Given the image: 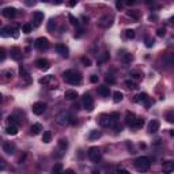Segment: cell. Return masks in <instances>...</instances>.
Segmentation results:
<instances>
[{
	"mask_svg": "<svg viewBox=\"0 0 174 174\" xmlns=\"http://www.w3.org/2000/svg\"><path fill=\"white\" fill-rule=\"evenodd\" d=\"M61 170H63V166H61L60 163H56V165H54V166H53V169H52V171H53V173H60V171H61Z\"/></svg>",
	"mask_w": 174,
	"mask_h": 174,
	"instance_id": "40",
	"label": "cell"
},
{
	"mask_svg": "<svg viewBox=\"0 0 174 174\" xmlns=\"http://www.w3.org/2000/svg\"><path fill=\"white\" fill-rule=\"evenodd\" d=\"M19 74H21V76H23V78H27V76H29V74H27L26 71L22 68V67H21V69H19Z\"/></svg>",
	"mask_w": 174,
	"mask_h": 174,
	"instance_id": "48",
	"label": "cell"
},
{
	"mask_svg": "<svg viewBox=\"0 0 174 174\" xmlns=\"http://www.w3.org/2000/svg\"><path fill=\"white\" fill-rule=\"evenodd\" d=\"M59 147H60L61 151H65L67 147H68V143H67V140H59Z\"/></svg>",
	"mask_w": 174,
	"mask_h": 174,
	"instance_id": "34",
	"label": "cell"
},
{
	"mask_svg": "<svg viewBox=\"0 0 174 174\" xmlns=\"http://www.w3.org/2000/svg\"><path fill=\"white\" fill-rule=\"evenodd\" d=\"M165 118L167 122H170V124H174V110H169V112L166 113Z\"/></svg>",
	"mask_w": 174,
	"mask_h": 174,
	"instance_id": "28",
	"label": "cell"
},
{
	"mask_svg": "<svg viewBox=\"0 0 174 174\" xmlns=\"http://www.w3.org/2000/svg\"><path fill=\"white\" fill-rule=\"evenodd\" d=\"M150 166H151V161H150V158H147V156H140L135 161V169L140 173L147 171L150 169Z\"/></svg>",
	"mask_w": 174,
	"mask_h": 174,
	"instance_id": "2",
	"label": "cell"
},
{
	"mask_svg": "<svg viewBox=\"0 0 174 174\" xmlns=\"http://www.w3.org/2000/svg\"><path fill=\"white\" fill-rule=\"evenodd\" d=\"M56 120L60 125H69V124L74 122V118H72V116H71V113L67 112V110H63V112L59 113Z\"/></svg>",
	"mask_w": 174,
	"mask_h": 174,
	"instance_id": "3",
	"label": "cell"
},
{
	"mask_svg": "<svg viewBox=\"0 0 174 174\" xmlns=\"http://www.w3.org/2000/svg\"><path fill=\"white\" fill-rule=\"evenodd\" d=\"M54 27H56V22H54V19H49V22H48V30L49 31H53L54 30Z\"/></svg>",
	"mask_w": 174,
	"mask_h": 174,
	"instance_id": "35",
	"label": "cell"
},
{
	"mask_svg": "<svg viewBox=\"0 0 174 174\" xmlns=\"http://www.w3.org/2000/svg\"><path fill=\"white\" fill-rule=\"evenodd\" d=\"M33 18H34V26L37 27V26L41 25V22L44 21V13H41V11H35L33 14Z\"/></svg>",
	"mask_w": 174,
	"mask_h": 174,
	"instance_id": "16",
	"label": "cell"
},
{
	"mask_svg": "<svg viewBox=\"0 0 174 174\" xmlns=\"http://www.w3.org/2000/svg\"><path fill=\"white\" fill-rule=\"evenodd\" d=\"M2 14H3V17L11 19V18H14L15 15H17V10H15L14 7H6V8H3Z\"/></svg>",
	"mask_w": 174,
	"mask_h": 174,
	"instance_id": "11",
	"label": "cell"
},
{
	"mask_svg": "<svg viewBox=\"0 0 174 174\" xmlns=\"http://www.w3.org/2000/svg\"><path fill=\"white\" fill-rule=\"evenodd\" d=\"M15 150H17V147H15V144H13L11 141H4V143H3V151L6 154H8V155L15 154Z\"/></svg>",
	"mask_w": 174,
	"mask_h": 174,
	"instance_id": "8",
	"label": "cell"
},
{
	"mask_svg": "<svg viewBox=\"0 0 174 174\" xmlns=\"http://www.w3.org/2000/svg\"><path fill=\"white\" fill-rule=\"evenodd\" d=\"M110 118H112V124H116L117 120L120 118V114H118V113H112V114H110Z\"/></svg>",
	"mask_w": 174,
	"mask_h": 174,
	"instance_id": "38",
	"label": "cell"
},
{
	"mask_svg": "<svg viewBox=\"0 0 174 174\" xmlns=\"http://www.w3.org/2000/svg\"><path fill=\"white\" fill-rule=\"evenodd\" d=\"M159 126H161L159 121H158V120H151V122L148 124V132L150 133H156L158 130H159Z\"/></svg>",
	"mask_w": 174,
	"mask_h": 174,
	"instance_id": "14",
	"label": "cell"
},
{
	"mask_svg": "<svg viewBox=\"0 0 174 174\" xmlns=\"http://www.w3.org/2000/svg\"><path fill=\"white\" fill-rule=\"evenodd\" d=\"M83 33H84V31H83V29H79V31H78V33H75V38H79V37H82V35H83Z\"/></svg>",
	"mask_w": 174,
	"mask_h": 174,
	"instance_id": "50",
	"label": "cell"
},
{
	"mask_svg": "<svg viewBox=\"0 0 174 174\" xmlns=\"http://www.w3.org/2000/svg\"><path fill=\"white\" fill-rule=\"evenodd\" d=\"M143 125H144L143 118H137V120H136V124H135V128H141Z\"/></svg>",
	"mask_w": 174,
	"mask_h": 174,
	"instance_id": "44",
	"label": "cell"
},
{
	"mask_svg": "<svg viewBox=\"0 0 174 174\" xmlns=\"http://www.w3.org/2000/svg\"><path fill=\"white\" fill-rule=\"evenodd\" d=\"M11 33H15V29H13V27H10V26H6L0 30L2 37H8V35H11Z\"/></svg>",
	"mask_w": 174,
	"mask_h": 174,
	"instance_id": "22",
	"label": "cell"
},
{
	"mask_svg": "<svg viewBox=\"0 0 174 174\" xmlns=\"http://www.w3.org/2000/svg\"><path fill=\"white\" fill-rule=\"evenodd\" d=\"M170 22H171L173 25H174V17H171V18H170Z\"/></svg>",
	"mask_w": 174,
	"mask_h": 174,
	"instance_id": "59",
	"label": "cell"
},
{
	"mask_svg": "<svg viewBox=\"0 0 174 174\" xmlns=\"http://www.w3.org/2000/svg\"><path fill=\"white\" fill-rule=\"evenodd\" d=\"M122 98H124V94L120 93V91H116L113 94V101L116 102V104H118V102H121L122 101Z\"/></svg>",
	"mask_w": 174,
	"mask_h": 174,
	"instance_id": "30",
	"label": "cell"
},
{
	"mask_svg": "<svg viewBox=\"0 0 174 174\" xmlns=\"http://www.w3.org/2000/svg\"><path fill=\"white\" fill-rule=\"evenodd\" d=\"M68 4H69V7L76 6V4H78V0H69V2H68Z\"/></svg>",
	"mask_w": 174,
	"mask_h": 174,
	"instance_id": "55",
	"label": "cell"
},
{
	"mask_svg": "<svg viewBox=\"0 0 174 174\" xmlns=\"http://www.w3.org/2000/svg\"><path fill=\"white\" fill-rule=\"evenodd\" d=\"M6 132L8 133V135H17V133H18V126L15 124H11L10 126H7V128H6Z\"/></svg>",
	"mask_w": 174,
	"mask_h": 174,
	"instance_id": "24",
	"label": "cell"
},
{
	"mask_svg": "<svg viewBox=\"0 0 174 174\" xmlns=\"http://www.w3.org/2000/svg\"><path fill=\"white\" fill-rule=\"evenodd\" d=\"M82 104L83 106H84V109L87 110V112H93L94 109V101H93V97L90 95V94H83L82 97Z\"/></svg>",
	"mask_w": 174,
	"mask_h": 174,
	"instance_id": "4",
	"label": "cell"
},
{
	"mask_svg": "<svg viewBox=\"0 0 174 174\" xmlns=\"http://www.w3.org/2000/svg\"><path fill=\"white\" fill-rule=\"evenodd\" d=\"M63 79L64 82L69 83L72 86H76V84H80L82 83V74L79 71H74V69H68L65 72H63Z\"/></svg>",
	"mask_w": 174,
	"mask_h": 174,
	"instance_id": "1",
	"label": "cell"
},
{
	"mask_svg": "<svg viewBox=\"0 0 174 174\" xmlns=\"http://www.w3.org/2000/svg\"><path fill=\"white\" fill-rule=\"evenodd\" d=\"M0 53H2V56H0V61H4V59H6V50H4V48L0 49Z\"/></svg>",
	"mask_w": 174,
	"mask_h": 174,
	"instance_id": "47",
	"label": "cell"
},
{
	"mask_svg": "<svg viewBox=\"0 0 174 174\" xmlns=\"http://www.w3.org/2000/svg\"><path fill=\"white\" fill-rule=\"evenodd\" d=\"M130 75H132L135 79H141V76H143V75H141L140 72H137V71H132V72H130Z\"/></svg>",
	"mask_w": 174,
	"mask_h": 174,
	"instance_id": "46",
	"label": "cell"
},
{
	"mask_svg": "<svg viewBox=\"0 0 174 174\" xmlns=\"http://www.w3.org/2000/svg\"><path fill=\"white\" fill-rule=\"evenodd\" d=\"M108 59H109V53H104V54H102V56H101V59H100V60H98V64H101V63L106 61V60H108Z\"/></svg>",
	"mask_w": 174,
	"mask_h": 174,
	"instance_id": "45",
	"label": "cell"
},
{
	"mask_svg": "<svg viewBox=\"0 0 174 174\" xmlns=\"http://www.w3.org/2000/svg\"><path fill=\"white\" fill-rule=\"evenodd\" d=\"M162 170H163V173H173L174 171V161L165 162L163 166H162Z\"/></svg>",
	"mask_w": 174,
	"mask_h": 174,
	"instance_id": "17",
	"label": "cell"
},
{
	"mask_svg": "<svg viewBox=\"0 0 174 174\" xmlns=\"http://www.w3.org/2000/svg\"><path fill=\"white\" fill-rule=\"evenodd\" d=\"M136 120H137V117H136L133 113H126V116H125V124H126V125H129V126H132V128H135Z\"/></svg>",
	"mask_w": 174,
	"mask_h": 174,
	"instance_id": "12",
	"label": "cell"
},
{
	"mask_svg": "<svg viewBox=\"0 0 174 174\" xmlns=\"http://www.w3.org/2000/svg\"><path fill=\"white\" fill-rule=\"evenodd\" d=\"M31 109H33V113H34V114H37V116H41V114L45 112L46 105L44 104V102H35Z\"/></svg>",
	"mask_w": 174,
	"mask_h": 174,
	"instance_id": "7",
	"label": "cell"
},
{
	"mask_svg": "<svg viewBox=\"0 0 174 174\" xmlns=\"http://www.w3.org/2000/svg\"><path fill=\"white\" fill-rule=\"evenodd\" d=\"M121 60L125 63V64H128V63H130L133 60V56L128 52H124V54H121Z\"/></svg>",
	"mask_w": 174,
	"mask_h": 174,
	"instance_id": "26",
	"label": "cell"
},
{
	"mask_svg": "<svg viewBox=\"0 0 174 174\" xmlns=\"http://www.w3.org/2000/svg\"><path fill=\"white\" fill-rule=\"evenodd\" d=\"M50 140H52V133H50L49 130L44 132V135H42V141H44V143H49Z\"/></svg>",
	"mask_w": 174,
	"mask_h": 174,
	"instance_id": "31",
	"label": "cell"
},
{
	"mask_svg": "<svg viewBox=\"0 0 174 174\" xmlns=\"http://www.w3.org/2000/svg\"><path fill=\"white\" fill-rule=\"evenodd\" d=\"M124 33H125V37L128 38V39L135 38V31H133V30H125Z\"/></svg>",
	"mask_w": 174,
	"mask_h": 174,
	"instance_id": "36",
	"label": "cell"
},
{
	"mask_svg": "<svg viewBox=\"0 0 174 174\" xmlns=\"http://www.w3.org/2000/svg\"><path fill=\"white\" fill-rule=\"evenodd\" d=\"M124 3H126V0H117V8H121Z\"/></svg>",
	"mask_w": 174,
	"mask_h": 174,
	"instance_id": "51",
	"label": "cell"
},
{
	"mask_svg": "<svg viewBox=\"0 0 174 174\" xmlns=\"http://www.w3.org/2000/svg\"><path fill=\"white\" fill-rule=\"evenodd\" d=\"M68 19H69V22H71V25H72V26H75V27H80V22H79L72 14L68 15Z\"/></svg>",
	"mask_w": 174,
	"mask_h": 174,
	"instance_id": "29",
	"label": "cell"
},
{
	"mask_svg": "<svg viewBox=\"0 0 174 174\" xmlns=\"http://www.w3.org/2000/svg\"><path fill=\"white\" fill-rule=\"evenodd\" d=\"M98 94L102 95V97H109L110 89H109V87H106V86H100V87H98Z\"/></svg>",
	"mask_w": 174,
	"mask_h": 174,
	"instance_id": "23",
	"label": "cell"
},
{
	"mask_svg": "<svg viewBox=\"0 0 174 174\" xmlns=\"http://www.w3.org/2000/svg\"><path fill=\"white\" fill-rule=\"evenodd\" d=\"M105 80L108 82V83H110V84H114V83H116V79H114L113 76H110V75H106V76H105Z\"/></svg>",
	"mask_w": 174,
	"mask_h": 174,
	"instance_id": "43",
	"label": "cell"
},
{
	"mask_svg": "<svg viewBox=\"0 0 174 174\" xmlns=\"http://www.w3.org/2000/svg\"><path fill=\"white\" fill-rule=\"evenodd\" d=\"M146 100H148V95L146 93H139L133 97V102H135V104H143Z\"/></svg>",
	"mask_w": 174,
	"mask_h": 174,
	"instance_id": "19",
	"label": "cell"
},
{
	"mask_svg": "<svg viewBox=\"0 0 174 174\" xmlns=\"http://www.w3.org/2000/svg\"><path fill=\"white\" fill-rule=\"evenodd\" d=\"M22 31H23V33H26V34H29L30 31H31V25H29V23H26V25H23V27H22Z\"/></svg>",
	"mask_w": 174,
	"mask_h": 174,
	"instance_id": "39",
	"label": "cell"
},
{
	"mask_svg": "<svg viewBox=\"0 0 174 174\" xmlns=\"http://www.w3.org/2000/svg\"><path fill=\"white\" fill-rule=\"evenodd\" d=\"M90 80H91V83H97L98 82V76H97V75H91Z\"/></svg>",
	"mask_w": 174,
	"mask_h": 174,
	"instance_id": "53",
	"label": "cell"
},
{
	"mask_svg": "<svg viewBox=\"0 0 174 174\" xmlns=\"http://www.w3.org/2000/svg\"><path fill=\"white\" fill-rule=\"evenodd\" d=\"M163 63L166 65H170V67H174V53H169L163 57Z\"/></svg>",
	"mask_w": 174,
	"mask_h": 174,
	"instance_id": "21",
	"label": "cell"
},
{
	"mask_svg": "<svg viewBox=\"0 0 174 174\" xmlns=\"http://www.w3.org/2000/svg\"><path fill=\"white\" fill-rule=\"evenodd\" d=\"M80 60H82V63H83V64H84L86 67H90V65H91V60H90V59H87V57L83 56Z\"/></svg>",
	"mask_w": 174,
	"mask_h": 174,
	"instance_id": "42",
	"label": "cell"
},
{
	"mask_svg": "<svg viewBox=\"0 0 174 174\" xmlns=\"http://www.w3.org/2000/svg\"><path fill=\"white\" fill-rule=\"evenodd\" d=\"M101 135H102V133L100 132V130H91V132H90V139H91V140H94V139H100V137H101Z\"/></svg>",
	"mask_w": 174,
	"mask_h": 174,
	"instance_id": "32",
	"label": "cell"
},
{
	"mask_svg": "<svg viewBox=\"0 0 174 174\" xmlns=\"http://www.w3.org/2000/svg\"><path fill=\"white\" fill-rule=\"evenodd\" d=\"M156 34L159 35V37H163V35L166 34V30H165V29H158V31H156Z\"/></svg>",
	"mask_w": 174,
	"mask_h": 174,
	"instance_id": "49",
	"label": "cell"
},
{
	"mask_svg": "<svg viewBox=\"0 0 174 174\" xmlns=\"http://www.w3.org/2000/svg\"><path fill=\"white\" fill-rule=\"evenodd\" d=\"M89 158L91 159L93 162H98L101 159V150L98 148V147H91L89 150Z\"/></svg>",
	"mask_w": 174,
	"mask_h": 174,
	"instance_id": "6",
	"label": "cell"
},
{
	"mask_svg": "<svg viewBox=\"0 0 174 174\" xmlns=\"http://www.w3.org/2000/svg\"><path fill=\"white\" fill-rule=\"evenodd\" d=\"M124 86L126 87V89H129V90H136L137 89V83L135 80H125Z\"/></svg>",
	"mask_w": 174,
	"mask_h": 174,
	"instance_id": "25",
	"label": "cell"
},
{
	"mask_svg": "<svg viewBox=\"0 0 174 174\" xmlns=\"http://www.w3.org/2000/svg\"><path fill=\"white\" fill-rule=\"evenodd\" d=\"M144 44H146V46H147V48H152L154 44H155V41H154L152 38H150V37H146L144 38Z\"/></svg>",
	"mask_w": 174,
	"mask_h": 174,
	"instance_id": "33",
	"label": "cell"
},
{
	"mask_svg": "<svg viewBox=\"0 0 174 174\" xmlns=\"http://www.w3.org/2000/svg\"><path fill=\"white\" fill-rule=\"evenodd\" d=\"M144 2H146V4H152L154 0H144Z\"/></svg>",
	"mask_w": 174,
	"mask_h": 174,
	"instance_id": "58",
	"label": "cell"
},
{
	"mask_svg": "<svg viewBox=\"0 0 174 174\" xmlns=\"http://www.w3.org/2000/svg\"><path fill=\"white\" fill-rule=\"evenodd\" d=\"M64 97H65V100H68V101H74V100H76L79 95H78L76 91H74V90H67Z\"/></svg>",
	"mask_w": 174,
	"mask_h": 174,
	"instance_id": "20",
	"label": "cell"
},
{
	"mask_svg": "<svg viewBox=\"0 0 174 174\" xmlns=\"http://www.w3.org/2000/svg\"><path fill=\"white\" fill-rule=\"evenodd\" d=\"M10 54H11V57H13L14 60H21V57H22V52H21V49L17 48V46H13V48H11Z\"/></svg>",
	"mask_w": 174,
	"mask_h": 174,
	"instance_id": "18",
	"label": "cell"
},
{
	"mask_svg": "<svg viewBox=\"0 0 174 174\" xmlns=\"http://www.w3.org/2000/svg\"><path fill=\"white\" fill-rule=\"evenodd\" d=\"M41 130H42L41 124H33L31 125V135H38Z\"/></svg>",
	"mask_w": 174,
	"mask_h": 174,
	"instance_id": "27",
	"label": "cell"
},
{
	"mask_svg": "<svg viewBox=\"0 0 174 174\" xmlns=\"http://www.w3.org/2000/svg\"><path fill=\"white\" fill-rule=\"evenodd\" d=\"M56 52L63 57H68L69 50H68V48H67L64 44H59V45H56Z\"/></svg>",
	"mask_w": 174,
	"mask_h": 174,
	"instance_id": "13",
	"label": "cell"
},
{
	"mask_svg": "<svg viewBox=\"0 0 174 174\" xmlns=\"http://www.w3.org/2000/svg\"><path fill=\"white\" fill-rule=\"evenodd\" d=\"M49 80H52V76H45V78L39 79V83H41V84H48Z\"/></svg>",
	"mask_w": 174,
	"mask_h": 174,
	"instance_id": "41",
	"label": "cell"
},
{
	"mask_svg": "<svg viewBox=\"0 0 174 174\" xmlns=\"http://www.w3.org/2000/svg\"><path fill=\"white\" fill-rule=\"evenodd\" d=\"M135 3H137V0H126V4H129V6L135 4Z\"/></svg>",
	"mask_w": 174,
	"mask_h": 174,
	"instance_id": "56",
	"label": "cell"
},
{
	"mask_svg": "<svg viewBox=\"0 0 174 174\" xmlns=\"http://www.w3.org/2000/svg\"><path fill=\"white\" fill-rule=\"evenodd\" d=\"M34 45L38 50H46L49 48V41H48V38H45V37H39L35 39Z\"/></svg>",
	"mask_w": 174,
	"mask_h": 174,
	"instance_id": "5",
	"label": "cell"
},
{
	"mask_svg": "<svg viewBox=\"0 0 174 174\" xmlns=\"http://www.w3.org/2000/svg\"><path fill=\"white\" fill-rule=\"evenodd\" d=\"M4 75H6V78H7V79L13 78V71H4Z\"/></svg>",
	"mask_w": 174,
	"mask_h": 174,
	"instance_id": "52",
	"label": "cell"
},
{
	"mask_svg": "<svg viewBox=\"0 0 174 174\" xmlns=\"http://www.w3.org/2000/svg\"><path fill=\"white\" fill-rule=\"evenodd\" d=\"M112 23H113V15H105V17L100 21L98 25H100L101 27H105V29H106V27L112 26Z\"/></svg>",
	"mask_w": 174,
	"mask_h": 174,
	"instance_id": "9",
	"label": "cell"
},
{
	"mask_svg": "<svg viewBox=\"0 0 174 174\" xmlns=\"http://www.w3.org/2000/svg\"><path fill=\"white\" fill-rule=\"evenodd\" d=\"M100 125H102V126L112 125V118H110V114H102V116L100 117Z\"/></svg>",
	"mask_w": 174,
	"mask_h": 174,
	"instance_id": "15",
	"label": "cell"
},
{
	"mask_svg": "<svg viewBox=\"0 0 174 174\" xmlns=\"http://www.w3.org/2000/svg\"><path fill=\"white\" fill-rule=\"evenodd\" d=\"M35 65H37V68L42 69V71H46V69L50 68V64L46 59H38V60L35 61Z\"/></svg>",
	"mask_w": 174,
	"mask_h": 174,
	"instance_id": "10",
	"label": "cell"
},
{
	"mask_svg": "<svg viewBox=\"0 0 174 174\" xmlns=\"http://www.w3.org/2000/svg\"><path fill=\"white\" fill-rule=\"evenodd\" d=\"M121 125H118L117 124V122H116V124H114V130H116V132H121Z\"/></svg>",
	"mask_w": 174,
	"mask_h": 174,
	"instance_id": "54",
	"label": "cell"
},
{
	"mask_svg": "<svg viewBox=\"0 0 174 174\" xmlns=\"http://www.w3.org/2000/svg\"><path fill=\"white\" fill-rule=\"evenodd\" d=\"M41 2H44V3H46V2H49V0H41Z\"/></svg>",
	"mask_w": 174,
	"mask_h": 174,
	"instance_id": "60",
	"label": "cell"
},
{
	"mask_svg": "<svg viewBox=\"0 0 174 174\" xmlns=\"http://www.w3.org/2000/svg\"><path fill=\"white\" fill-rule=\"evenodd\" d=\"M53 3H54V4H61V3H63V0H53Z\"/></svg>",
	"mask_w": 174,
	"mask_h": 174,
	"instance_id": "57",
	"label": "cell"
},
{
	"mask_svg": "<svg viewBox=\"0 0 174 174\" xmlns=\"http://www.w3.org/2000/svg\"><path fill=\"white\" fill-rule=\"evenodd\" d=\"M128 17H130V18H133V19H139L140 18V15H139V13L137 11H128Z\"/></svg>",
	"mask_w": 174,
	"mask_h": 174,
	"instance_id": "37",
	"label": "cell"
}]
</instances>
